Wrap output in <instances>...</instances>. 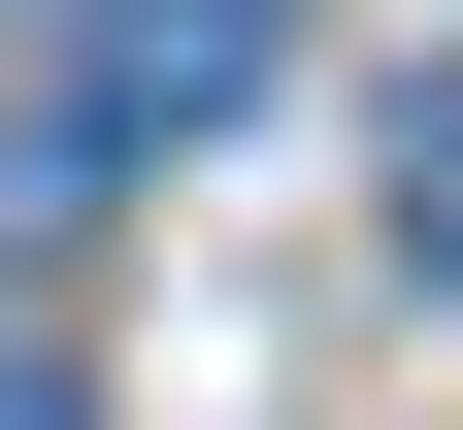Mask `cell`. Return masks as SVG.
I'll return each instance as SVG.
<instances>
[{
  "label": "cell",
  "instance_id": "cell-1",
  "mask_svg": "<svg viewBox=\"0 0 463 430\" xmlns=\"http://www.w3.org/2000/svg\"><path fill=\"white\" fill-rule=\"evenodd\" d=\"M265 100V0H99V133H232Z\"/></svg>",
  "mask_w": 463,
  "mask_h": 430
},
{
  "label": "cell",
  "instance_id": "cell-2",
  "mask_svg": "<svg viewBox=\"0 0 463 430\" xmlns=\"http://www.w3.org/2000/svg\"><path fill=\"white\" fill-rule=\"evenodd\" d=\"M397 265H463V67L397 100Z\"/></svg>",
  "mask_w": 463,
  "mask_h": 430
},
{
  "label": "cell",
  "instance_id": "cell-3",
  "mask_svg": "<svg viewBox=\"0 0 463 430\" xmlns=\"http://www.w3.org/2000/svg\"><path fill=\"white\" fill-rule=\"evenodd\" d=\"M0 430H67V364H0Z\"/></svg>",
  "mask_w": 463,
  "mask_h": 430
}]
</instances>
